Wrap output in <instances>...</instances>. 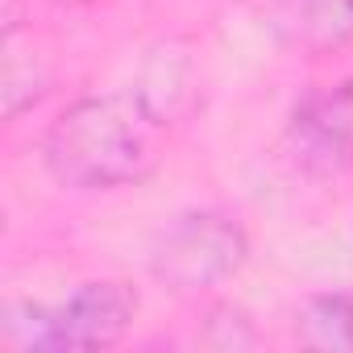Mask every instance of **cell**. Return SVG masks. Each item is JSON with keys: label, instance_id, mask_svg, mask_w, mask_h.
I'll return each mask as SVG.
<instances>
[{"label": "cell", "instance_id": "6da1fadb", "mask_svg": "<svg viewBox=\"0 0 353 353\" xmlns=\"http://www.w3.org/2000/svg\"><path fill=\"white\" fill-rule=\"evenodd\" d=\"M162 125V108L145 88L83 96L46 129L42 158L59 183L79 192L141 183L158 166Z\"/></svg>", "mask_w": 353, "mask_h": 353}, {"label": "cell", "instance_id": "7a4b0ae2", "mask_svg": "<svg viewBox=\"0 0 353 353\" xmlns=\"http://www.w3.org/2000/svg\"><path fill=\"white\" fill-rule=\"evenodd\" d=\"M137 316V291L121 279L79 283L71 295L54 303H21L9 307V336L21 349L38 353H75L117 345Z\"/></svg>", "mask_w": 353, "mask_h": 353}, {"label": "cell", "instance_id": "5b68a950", "mask_svg": "<svg viewBox=\"0 0 353 353\" xmlns=\"http://www.w3.org/2000/svg\"><path fill=\"white\" fill-rule=\"evenodd\" d=\"M274 30L291 50L324 54L353 42V0H279Z\"/></svg>", "mask_w": 353, "mask_h": 353}, {"label": "cell", "instance_id": "3957f363", "mask_svg": "<svg viewBox=\"0 0 353 353\" xmlns=\"http://www.w3.org/2000/svg\"><path fill=\"white\" fill-rule=\"evenodd\" d=\"M245 262V233L221 212L174 216L150 245V274L170 291H204L237 274Z\"/></svg>", "mask_w": 353, "mask_h": 353}, {"label": "cell", "instance_id": "277c9868", "mask_svg": "<svg viewBox=\"0 0 353 353\" xmlns=\"http://www.w3.org/2000/svg\"><path fill=\"white\" fill-rule=\"evenodd\" d=\"M299 158L320 170L353 166V79L307 96L291 121Z\"/></svg>", "mask_w": 353, "mask_h": 353}, {"label": "cell", "instance_id": "8992f818", "mask_svg": "<svg viewBox=\"0 0 353 353\" xmlns=\"http://www.w3.org/2000/svg\"><path fill=\"white\" fill-rule=\"evenodd\" d=\"M295 320H299L295 332H299L303 345H312V349L353 353V287L312 295V299L299 307Z\"/></svg>", "mask_w": 353, "mask_h": 353}]
</instances>
